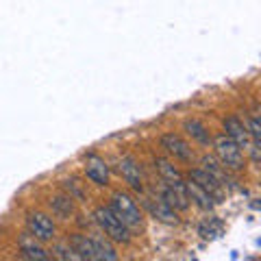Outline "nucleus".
<instances>
[{
	"instance_id": "7ed1b4c3",
	"label": "nucleus",
	"mask_w": 261,
	"mask_h": 261,
	"mask_svg": "<svg viewBox=\"0 0 261 261\" xmlns=\"http://www.w3.org/2000/svg\"><path fill=\"white\" fill-rule=\"evenodd\" d=\"M216 146V152H218V161L222 163V166L226 170H242L244 168V154H242V148L238 144H235L231 137H228L226 133L218 135L216 140H211Z\"/></svg>"
},
{
	"instance_id": "423d86ee",
	"label": "nucleus",
	"mask_w": 261,
	"mask_h": 261,
	"mask_svg": "<svg viewBox=\"0 0 261 261\" xmlns=\"http://www.w3.org/2000/svg\"><path fill=\"white\" fill-rule=\"evenodd\" d=\"M120 174H122V178L133 187L135 192H144V181H142V170H140V166H137V161L133 159V157H122L120 159Z\"/></svg>"
},
{
	"instance_id": "1a4fd4ad",
	"label": "nucleus",
	"mask_w": 261,
	"mask_h": 261,
	"mask_svg": "<svg viewBox=\"0 0 261 261\" xmlns=\"http://www.w3.org/2000/svg\"><path fill=\"white\" fill-rule=\"evenodd\" d=\"M154 170L161 174V178H163V183H168V185H174L176 190H181V192H185V181L181 178V174H178V170L172 166L170 161H166V159H161V157H157L154 159ZM187 196V194H185Z\"/></svg>"
},
{
	"instance_id": "20e7f679",
	"label": "nucleus",
	"mask_w": 261,
	"mask_h": 261,
	"mask_svg": "<svg viewBox=\"0 0 261 261\" xmlns=\"http://www.w3.org/2000/svg\"><path fill=\"white\" fill-rule=\"evenodd\" d=\"M27 226H29V233L33 238L42 240V242H48L55 238V224L53 220L44 216V214H31L27 218Z\"/></svg>"
},
{
	"instance_id": "aec40b11",
	"label": "nucleus",
	"mask_w": 261,
	"mask_h": 261,
	"mask_svg": "<svg viewBox=\"0 0 261 261\" xmlns=\"http://www.w3.org/2000/svg\"><path fill=\"white\" fill-rule=\"evenodd\" d=\"M55 252H57L55 257H59V259H79V255L74 252V248H72V246L68 248V246H63V244H59V246L55 248Z\"/></svg>"
},
{
	"instance_id": "6e6552de",
	"label": "nucleus",
	"mask_w": 261,
	"mask_h": 261,
	"mask_svg": "<svg viewBox=\"0 0 261 261\" xmlns=\"http://www.w3.org/2000/svg\"><path fill=\"white\" fill-rule=\"evenodd\" d=\"M190 181L196 183L198 187H202L205 192H209L214 198H220V194H222V185H220L214 176H211L207 170H202V168H194L190 170Z\"/></svg>"
},
{
	"instance_id": "f8f14e48",
	"label": "nucleus",
	"mask_w": 261,
	"mask_h": 261,
	"mask_svg": "<svg viewBox=\"0 0 261 261\" xmlns=\"http://www.w3.org/2000/svg\"><path fill=\"white\" fill-rule=\"evenodd\" d=\"M148 209H150V216L154 220H159V222H166V224H176L178 222L176 209H172L168 202H163V200H157V202L148 200Z\"/></svg>"
},
{
	"instance_id": "2eb2a0df",
	"label": "nucleus",
	"mask_w": 261,
	"mask_h": 261,
	"mask_svg": "<svg viewBox=\"0 0 261 261\" xmlns=\"http://www.w3.org/2000/svg\"><path fill=\"white\" fill-rule=\"evenodd\" d=\"M20 252H22V257H27V259H37V261L50 259V255H48L39 244H35V240H31L29 235H24L20 240Z\"/></svg>"
},
{
	"instance_id": "dca6fc26",
	"label": "nucleus",
	"mask_w": 261,
	"mask_h": 261,
	"mask_svg": "<svg viewBox=\"0 0 261 261\" xmlns=\"http://www.w3.org/2000/svg\"><path fill=\"white\" fill-rule=\"evenodd\" d=\"M50 209L57 218H70L74 214V198L72 196H53L50 198Z\"/></svg>"
},
{
	"instance_id": "9b49d317",
	"label": "nucleus",
	"mask_w": 261,
	"mask_h": 261,
	"mask_svg": "<svg viewBox=\"0 0 261 261\" xmlns=\"http://www.w3.org/2000/svg\"><path fill=\"white\" fill-rule=\"evenodd\" d=\"M89 250H92V259H100V261H116L118 259L116 248L102 238H89Z\"/></svg>"
},
{
	"instance_id": "f3484780",
	"label": "nucleus",
	"mask_w": 261,
	"mask_h": 261,
	"mask_svg": "<svg viewBox=\"0 0 261 261\" xmlns=\"http://www.w3.org/2000/svg\"><path fill=\"white\" fill-rule=\"evenodd\" d=\"M185 130H187V135H190L192 140H196L198 144H202V146H209L211 144L209 130H207V126L202 124L200 120H187L185 122Z\"/></svg>"
},
{
	"instance_id": "6ab92c4d",
	"label": "nucleus",
	"mask_w": 261,
	"mask_h": 261,
	"mask_svg": "<svg viewBox=\"0 0 261 261\" xmlns=\"http://www.w3.org/2000/svg\"><path fill=\"white\" fill-rule=\"evenodd\" d=\"M65 190H68V196H72V198H76V200H81L85 196L83 187L79 185L76 178H72V181H65Z\"/></svg>"
},
{
	"instance_id": "f03ea898",
	"label": "nucleus",
	"mask_w": 261,
	"mask_h": 261,
	"mask_svg": "<svg viewBox=\"0 0 261 261\" xmlns=\"http://www.w3.org/2000/svg\"><path fill=\"white\" fill-rule=\"evenodd\" d=\"M96 222L98 226L105 231L109 240L113 242H120V244H128L130 242V231L126 228V224L113 214L111 207H100L96 211Z\"/></svg>"
},
{
	"instance_id": "9d476101",
	"label": "nucleus",
	"mask_w": 261,
	"mask_h": 261,
	"mask_svg": "<svg viewBox=\"0 0 261 261\" xmlns=\"http://www.w3.org/2000/svg\"><path fill=\"white\" fill-rule=\"evenodd\" d=\"M85 174L96 185H109V166L98 157H89L85 166Z\"/></svg>"
},
{
	"instance_id": "39448f33",
	"label": "nucleus",
	"mask_w": 261,
	"mask_h": 261,
	"mask_svg": "<svg viewBox=\"0 0 261 261\" xmlns=\"http://www.w3.org/2000/svg\"><path fill=\"white\" fill-rule=\"evenodd\" d=\"M161 146L168 150V154H172L174 159H181V161H192L194 159V150L190 148V144H187L183 137H178L174 133H168L161 137Z\"/></svg>"
},
{
	"instance_id": "0eeeda50",
	"label": "nucleus",
	"mask_w": 261,
	"mask_h": 261,
	"mask_svg": "<svg viewBox=\"0 0 261 261\" xmlns=\"http://www.w3.org/2000/svg\"><path fill=\"white\" fill-rule=\"evenodd\" d=\"M224 130H226V135L240 146V148H250V135H248V128L244 126V122H242L238 116L224 118Z\"/></svg>"
},
{
	"instance_id": "ddd939ff",
	"label": "nucleus",
	"mask_w": 261,
	"mask_h": 261,
	"mask_svg": "<svg viewBox=\"0 0 261 261\" xmlns=\"http://www.w3.org/2000/svg\"><path fill=\"white\" fill-rule=\"evenodd\" d=\"M185 194H187V198H192L200 209H211L214 202H216L214 196H211L209 192H205L202 187H198L196 183H192V181L185 183Z\"/></svg>"
},
{
	"instance_id": "4468645a",
	"label": "nucleus",
	"mask_w": 261,
	"mask_h": 261,
	"mask_svg": "<svg viewBox=\"0 0 261 261\" xmlns=\"http://www.w3.org/2000/svg\"><path fill=\"white\" fill-rule=\"evenodd\" d=\"M161 200L168 202V205L172 207V209H181V211H185L187 207H190L185 192L176 190L174 185H168V183H166V187H163V192H161Z\"/></svg>"
},
{
	"instance_id": "f257e3e1",
	"label": "nucleus",
	"mask_w": 261,
	"mask_h": 261,
	"mask_svg": "<svg viewBox=\"0 0 261 261\" xmlns=\"http://www.w3.org/2000/svg\"><path fill=\"white\" fill-rule=\"evenodd\" d=\"M111 211L116 214L122 222L126 224L128 231H142L144 226V218H142V211L140 207L135 205V200L126 194H113L111 198Z\"/></svg>"
},
{
	"instance_id": "a211bd4d",
	"label": "nucleus",
	"mask_w": 261,
	"mask_h": 261,
	"mask_svg": "<svg viewBox=\"0 0 261 261\" xmlns=\"http://www.w3.org/2000/svg\"><path fill=\"white\" fill-rule=\"evenodd\" d=\"M202 170H207V172L214 176L220 185H226V183H228L226 168H224L220 161H216L214 157H209V154H205V157H202Z\"/></svg>"
}]
</instances>
